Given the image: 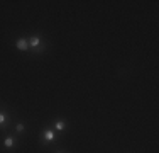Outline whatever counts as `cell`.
I'll return each mask as SVG.
<instances>
[{"instance_id":"obj_3","label":"cell","mask_w":159,"mask_h":153,"mask_svg":"<svg viewBox=\"0 0 159 153\" xmlns=\"http://www.w3.org/2000/svg\"><path fill=\"white\" fill-rule=\"evenodd\" d=\"M52 126H54L52 129H54L56 133H63V131H66V129H68V121L66 119H56Z\"/></svg>"},{"instance_id":"obj_7","label":"cell","mask_w":159,"mask_h":153,"mask_svg":"<svg viewBox=\"0 0 159 153\" xmlns=\"http://www.w3.org/2000/svg\"><path fill=\"white\" fill-rule=\"evenodd\" d=\"M14 129H16V133H17V135H22V133L25 131V124H24V122H20V121H19V122H16Z\"/></svg>"},{"instance_id":"obj_5","label":"cell","mask_w":159,"mask_h":153,"mask_svg":"<svg viewBox=\"0 0 159 153\" xmlns=\"http://www.w3.org/2000/svg\"><path fill=\"white\" fill-rule=\"evenodd\" d=\"M3 146H5L7 150H14V148L17 146V140H16L12 135L5 136V140H3Z\"/></svg>"},{"instance_id":"obj_4","label":"cell","mask_w":159,"mask_h":153,"mask_svg":"<svg viewBox=\"0 0 159 153\" xmlns=\"http://www.w3.org/2000/svg\"><path fill=\"white\" fill-rule=\"evenodd\" d=\"M16 48L19 49V51H29V41L27 37H19V39L16 41Z\"/></svg>"},{"instance_id":"obj_2","label":"cell","mask_w":159,"mask_h":153,"mask_svg":"<svg viewBox=\"0 0 159 153\" xmlns=\"http://www.w3.org/2000/svg\"><path fill=\"white\" fill-rule=\"evenodd\" d=\"M27 41H29V48H31V51H32V49L41 48V46L44 44V41H43V37H41V36H31Z\"/></svg>"},{"instance_id":"obj_8","label":"cell","mask_w":159,"mask_h":153,"mask_svg":"<svg viewBox=\"0 0 159 153\" xmlns=\"http://www.w3.org/2000/svg\"><path fill=\"white\" fill-rule=\"evenodd\" d=\"M56 153H64V151H61V150H58V151H56Z\"/></svg>"},{"instance_id":"obj_1","label":"cell","mask_w":159,"mask_h":153,"mask_svg":"<svg viewBox=\"0 0 159 153\" xmlns=\"http://www.w3.org/2000/svg\"><path fill=\"white\" fill-rule=\"evenodd\" d=\"M56 140H58L56 131H54V129H51V128H46L39 135V143L43 145V146H48V145H51V143H56Z\"/></svg>"},{"instance_id":"obj_6","label":"cell","mask_w":159,"mask_h":153,"mask_svg":"<svg viewBox=\"0 0 159 153\" xmlns=\"http://www.w3.org/2000/svg\"><path fill=\"white\" fill-rule=\"evenodd\" d=\"M9 122V116H7L5 111H0V129H3Z\"/></svg>"}]
</instances>
